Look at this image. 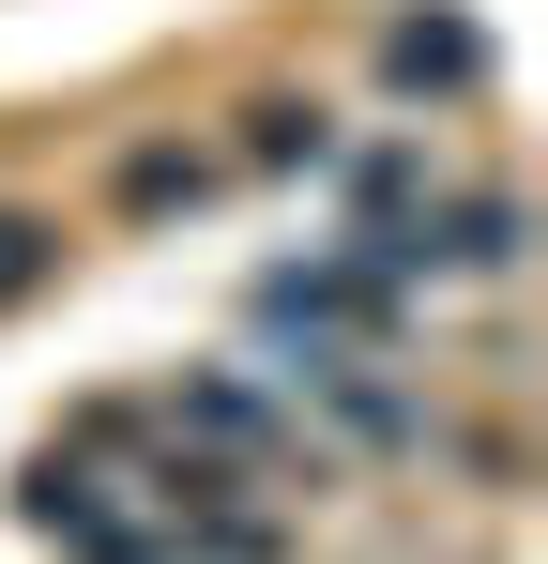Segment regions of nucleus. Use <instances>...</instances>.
<instances>
[{
    "instance_id": "1",
    "label": "nucleus",
    "mask_w": 548,
    "mask_h": 564,
    "mask_svg": "<svg viewBox=\"0 0 548 564\" xmlns=\"http://www.w3.org/2000/svg\"><path fill=\"white\" fill-rule=\"evenodd\" d=\"M381 77L396 93H487V31L472 15H396L381 31Z\"/></svg>"
},
{
    "instance_id": "2",
    "label": "nucleus",
    "mask_w": 548,
    "mask_h": 564,
    "mask_svg": "<svg viewBox=\"0 0 548 564\" xmlns=\"http://www.w3.org/2000/svg\"><path fill=\"white\" fill-rule=\"evenodd\" d=\"M168 412L213 443V473H229V458H244V473H289V427H274V397H244V381H183Z\"/></svg>"
},
{
    "instance_id": "3",
    "label": "nucleus",
    "mask_w": 548,
    "mask_h": 564,
    "mask_svg": "<svg viewBox=\"0 0 548 564\" xmlns=\"http://www.w3.org/2000/svg\"><path fill=\"white\" fill-rule=\"evenodd\" d=\"M122 214H183V198H213V153H183V138H138L122 169H107Z\"/></svg>"
},
{
    "instance_id": "4",
    "label": "nucleus",
    "mask_w": 548,
    "mask_h": 564,
    "mask_svg": "<svg viewBox=\"0 0 548 564\" xmlns=\"http://www.w3.org/2000/svg\"><path fill=\"white\" fill-rule=\"evenodd\" d=\"M46 275H62V214H31V198H0V305H31Z\"/></svg>"
},
{
    "instance_id": "5",
    "label": "nucleus",
    "mask_w": 548,
    "mask_h": 564,
    "mask_svg": "<svg viewBox=\"0 0 548 564\" xmlns=\"http://www.w3.org/2000/svg\"><path fill=\"white\" fill-rule=\"evenodd\" d=\"M244 122H260V138H244L260 169H320V153H336V122H320V107H289V93H260Z\"/></svg>"
}]
</instances>
